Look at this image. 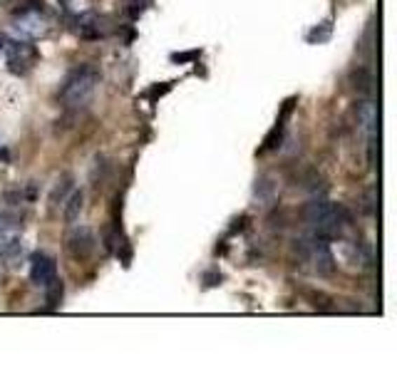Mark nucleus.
<instances>
[{"instance_id": "obj_1", "label": "nucleus", "mask_w": 397, "mask_h": 372, "mask_svg": "<svg viewBox=\"0 0 397 372\" xmlns=\"http://www.w3.org/2000/svg\"><path fill=\"white\" fill-rule=\"evenodd\" d=\"M306 221L311 226V234L318 239H335L340 236V231L348 226L350 216L343 206L333 201H325V199H313L306 206Z\"/></svg>"}, {"instance_id": "obj_7", "label": "nucleus", "mask_w": 397, "mask_h": 372, "mask_svg": "<svg viewBox=\"0 0 397 372\" xmlns=\"http://www.w3.org/2000/svg\"><path fill=\"white\" fill-rule=\"evenodd\" d=\"M18 251H20V239H18V234H13V231L8 229H0V260L13 258V255H18Z\"/></svg>"}, {"instance_id": "obj_10", "label": "nucleus", "mask_w": 397, "mask_h": 372, "mask_svg": "<svg viewBox=\"0 0 397 372\" xmlns=\"http://www.w3.org/2000/svg\"><path fill=\"white\" fill-rule=\"evenodd\" d=\"M196 55H198V53H187V55H174V58H172V60H177V62H179V60H191V58H196Z\"/></svg>"}, {"instance_id": "obj_6", "label": "nucleus", "mask_w": 397, "mask_h": 372, "mask_svg": "<svg viewBox=\"0 0 397 372\" xmlns=\"http://www.w3.org/2000/svg\"><path fill=\"white\" fill-rule=\"evenodd\" d=\"M38 53L32 45H25V43H13L8 48V62H11V69L13 72H27L35 62Z\"/></svg>"}, {"instance_id": "obj_2", "label": "nucleus", "mask_w": 397, "mask_h": 372, "mask_svg": "<svg viewBox=\"0 0 397 372\" xmlns=\"http://www.w3.org/2000/svg\"><path fill=\"white\" fill-rule=\"evenodd\" d=\"M97 82H100V72L95 67H77L67 74V80L62 82L60 90V102L67 109H82L90 105V100L95 97Z\"/></svg>"}, {"instance_id": "obj_9", "label": "nucleus", "mask_w": 397, "mask_h": 372, "mask_svg": "<svg viewBox=\"0 0 397 372\" xmlns=\"http://www.w3.org/2000/svg\"><path fill=\"white\" fill-rule=\"evenodd\" d=\"M353 82H355V90H360V92H370L372 90L370 72H368V69H363V67H358L353 72Z\"/></svg>"}, {"instance_id": "obj_5", "label": "nucleus", "mask_w": 397, "mask_h": 372, "mask_svg": "<svg viewBox=\"0 0 397 372\" xmlns=\"http://www.w3.org/2000/svg\"><path fill=\"white\" fill-rule=\"evenodd\" d=\"M58 278V263H55L53 255L48 253H32L30 258V281L35 283V286H43L48 288L50 283Z\"/></svg>"}, {"instance_id": "obj_8", "label": "nucleus", "mask_w": 397, "mask_h": 372, "mask_svg": "<svg viewBox=\"0 0 397 372\" xmlns=\"http://www.w3.org/2000/svg\"><path fill=\"white\" fill-rule=\"evenodd\" d=\"M82 208H85V194H82V192H72L70 199L65 201V213H62L65 221H67V223H75L77 218H80Z\"/></svg>"}, {"instance_id": "obj_4", "label": "nucleus", "mask_w": 397, "mask_h": 372, "mask_svg": "<svg viewBox=\"0 0 397 372\" xmlns=\"http://www.w3.org/2000/svg\"><path fill=\"white\" fill-rule=\"evenodd\" d=\"M97 248V236L92 229H87V226H77V229H72V234L67 236V251H70L72 258L77 260H85L90 258L92 253H95Z\"/></svg>"}, {"instance_id": "obj_3", "label": "nucleus", "mask_w": 397, "mask_h": 372, "mask_svg": "<svg viewBox=\"0 0 397 372\" xmlns=\"http://www.w3.org/2000/svg\"><path fill=\"white\" fill-rule=\"evenodd\" d=\"M298 248H301V255L313 263V271L321 273V276H330L335 271V258L328 248L325 239H318V236L311 234V239L298 241Z\"/></svg>"}]
</instances>
